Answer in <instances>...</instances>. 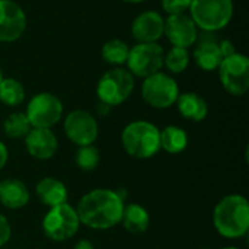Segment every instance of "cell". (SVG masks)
<instances>
[{
  "mask_svg": "<svg viewBox=\"0 0 249 249\" xmlns=\"http://www.w3.org/2000/svg\"><path fill=\"white\" fill-rule=\"evenodd\" d=\"M73 249H95V247L89 239H80L74 244Z\"/></svg>",
  "mask_w": 249,
  "mask_h": 249,
  "instance_id": "31",
  "label": "cell"
},
{
  "mask_svg": "<svg viewBox=\"0 0 249 249\" xmlns=\"http://www.w3.org/2000/svg\"><path fill=\"white\" fill-rule=\"evenodd\" d=\"M188 146V134L178 125H168L160 130V149L171 155L182 153Z\"/></svg>",
  "mask_w": 249,
  "mask_h": 249,
  "instance_id": "21",
  "label": "cell"
},
{
  "mask_svg": "<svg viewBox=\"0 0 249 249\" xmlns=\"http://www.w3.org/2000/svg\"><path fill=\"white\" fill-rule=\"evenodd\" d=\"M128 51H130V47L124 41L114 38V39H109V41H107L104 44V47H102V58L108 64L121 66V64H124L127 61Z\"/></svg>",
  "mask_w": 249,
  "mask_h": 249,
  "instance_id": "24",
  "label": "cell"
},
{
  "mask_svg": "<svg viewBox=\"0 0 249 249\" xmlns=\"http://www.w3.org/2000/svg\"><path fill=\"white\" fill-rule=\"evenodd\" d=\"M64 133L77 147L90 146L99 136V125L90 112L85 109H74L64 118Z\"/></svg>",
  "mask_w": 249,
  "mask_h": 249,
  "instance_id": "11",
  "label": "cell"
},
{
  "mask_svg": "<svg viewBox=\"0 0 249 249\" xmlns=\"http://www.w3.org/2000/svg\"><path fill=\"white\" fill-rule=\"evenodd\" d=\"M121 144L125 153L134 159H150L160 150V130L144 120L127 124L121 133Z\"/></svg>",
  "mask_w": 249,
  "mask_h": 249,
  "instance_id": "3",
  "label": "cell"
},
{
  "mask_svg": "<svg viewBox=\"0 0 249 249\" xmlns=\"http://www.w3.org/2000/svg\"><path fill=\"white\" fill-rule=\"evenodd\" d=\"M175 104H177L179 114L184 118L196 121V123L203 121L209 114V105H207L206 99L196 92L179 93Z\"/></svg>",
  "mask_w": 249,
  "mask_h": 249,
  "instance_id": "19",
  "label": "cell"
},
{
  "mask_svg": "<svg viewBox=\"0 0 249 249\" xmlns=\"http://www.w3.org/2000/svg\"><path fill=\"white\" fill-rule=\"evenodd\" d=\"M25 101L23 85L13 77H3L0 82V102L7 107H18Z\"/></svg>",
  "mask_w": 249,
  "mask_h": 249,
  "instance_id": "22",
  "label": "cell"
},
{
  "mask_svg": "<svg viewBox=\"0 0 249 249\" xmlns=\"http://www.w3.org/2000/svg\"><path fill=\"white\" fill-rule=\"evenodd\" d=\"M26 29V15L13 0H0V42H12Z\"/></svg>",
  "mask_w": 249,
  "mask_h": 249,
  "instance_id": "13",
  "label": "cell"
},
{
  "mask_svg": "<svg viewBox=\"0 0 249 249\" xmlns=\"http://www.w3.org/2000/svg\"><path fill=\"white\" fill-rule=\"evenodd\" d=\"M3 80V73H1V69H0V82Z\"/></svg>",
  "mask_w": 249,
  "mask_h": 249,
  "instance_id": "35",
  "label": "cell"
},
{
  "mask_svg": "<svg viewBox=\"0 0 249 249\" xmlns=\"http://www.w3.org/2000/svg\"><path fill=\"white\" fill-rule=\"evenodd\" d=\"M219 47H220V51H222L223 58H225V57H229V55H232V54L236 53L235 45H233L229 39H222V41H219Z\"/></svg>",
  "mask_w": 249,
  "mask_h": 249,
  "instance_id": "29",
  "label": "cell"
},
{
  "mask_svg": "<svg viewBox=\"0 0 249 249\" xmlns=\"http://www.w3.org/2000/svg\"><path fill=\"white\" fill-rule=\"evenodd\" d=\"M80 229V220L76 209L69 204L50 207L42 219V232L53 242H66Z\"/></svg>",
  "mask_w": 249,
  "mask_h": 249,
  "instance_id": "5",
  "label": "cell"
},
{
  "mask_svg": "<svg viewBox=\"0 0 249 249\" xmlns=\"http://www.w3.org/2000/svg\"><path fill=\"white\" fill-rule=\"evenodd\" d=\"M120 223H123L124 229L128 233L142 235L150 226V214H149L147 209H144L142 204L131 203V204L124 206L123 217H121Z\"/></svg>",
  "mask_w": 249,
  "mask_h": 249,
  "instance_id": "20",
  "label": "cell"
},
{
  "mask_svg": "<svg viewBox=\"0 0 249 249\" xmlns=\"http://www.w3.org/2000/svg\"><path fill=\"white\" fill-rule=\"evenodd\" d=\"M134 90V77L127 69H111L102 74L96 86L101 102L112 107L124 104Z\"/></svg>",
  "mask_w": 249,
  "mask_h": 249,
  "instance_id": "6",
  "label": "cell"
},
{
  "mask_svg": "<svg viewBox=\"0 0 249 249\" xmlns=\"http://www.w3.org/2000/svg\"><path fill=\"white\" fill-rule=\"evenodd\" d=\"M63 102L50 92H39L26 107V118L32 128H51L63 118Z\"/></svg>",
  "mask_w": 249,
  "mask_h": 249,
  "instance_id": "8",
  "label": "cell"
},
{
  "mask_svg": "<svg viewBox=\"0 0 249 249\" xmlns=\"http://www.w3.org/2000/svg\"><path fill=\"white\" fill-rule=\"evenodd\" d=\"M165 19L155 10H146L136 16L131 25L133 38L137 42H156L163 35Z\"/></svg>",
  "mask_w": 249,
  "mask_h": 249,
  "instance_id": "15",
  "label": "cell"
},
{
  "mask_svg": "<svg viewBox=\"0 0 249 249\" xmlns=\"http://www.w3.org/2000/svg\"><path fill=\"white\" fill-rule=\"evenodd\" d=\"M109 111H111V107L99 101V104L96 105V112H98V115H102V117H104V115H107Z\"/></svg>",
  "mask_w": 249,
  "mask_h": 249,
  "instance_id": "32",
  "label": "cell"
},
{
  "mask_svg": "<svg viewBox=\"0 0 249 249\" xmlns=\"http://www.w3.org/2000/svg\"><path fill=\"white\" fill-rule=\"evenodd\" d=\"M193 0H162V7L168 15H178L185 13Z\"/></svg>",
  "mask_w": 249,
  "mask_h": 249,
  "instance_id": "27",
  "label": "cell"
},
{
  "mask_svg": "<svg viewBox=\"0 0 249 249\" xmlns=\"http://www.w3.org/2000/svg\"><path fill=\"white\" fill-rule=\"evenodd\" d=\"M35 194L39 201L48 209L64 204L69 200L67 187L60 179L53 177H45L39 179V182L35 185Z\"/></svg>",
  "mask_w": 249,
  "mask_h": 249,
  "instance_id": "18",
  "label": "cell"
},
{
  "mask_svg": "<svg viewBox=\"0 0 249 249\" xmlns=\"http://www.w3.org/2000/svg\"><path fill=\"white\" fill-rule=\"evenodd\" d=\"M179 96V86L177 80L166 73L158 71L143 80L142 98L143 101L156 109H165L172 107Z\"/></svg>",
  "mask_w": 249,
  "mask_h": 249,
  "instance_id": "7",
  "label": "cell"
},
{
  "mask_svg": "<svg viewBox=\"0 0 249 249\" xmlns=\"http://www.w3.org/2000/svg\"><path fill=\"white\" fill-rule=\"evenodd\" d=\"M219 79L226 92L242 96L249 89V58L245 54L235 53L225 57L219 66Z\"/></svg>",
  "mask_w": 249,
  "mask_h": 249,
  "instance_id": "10",
  "label": "cell"
},
{
  "mask_svg": "<svg viewBox=\"0 0 249 249\" xmlns=\"http://www.w3.org/2000/svg\"><path fill=\"white\" fill-rule=\"evenodd\" d=\"M9 160V150L6 147V144L3 142H0V171L6 166Z\"/></svg>",
  "mask_w": 249,
  "mask_h": 249,
  "instance_id": "30",
  "label": "cell"
},
{
  "mask_svg": "<svg viewBox=\"0 0 249 249\" xmlns=\"http://www.w3.org/2000/svg\"><path fill=\"white\" fill-rule=\"evenodd\" d=\"M124 206V197L120 191L95 188L86 193L74 209L80 225L93 231H108L120 225Z\"/></svg>",
  "mask_w": 249,
  "mask_h": 249,
  "instance_id": "1",
  "label": "cell"
},
{
  "mask_svg": "<svg viewBox=\"0 0 249 249\" xmlns=\"http://www.w3.org/2000/svg\"><path fill=\"white\" fill-rule=\"evenodd\" d=\"M191 19L204 32H217L226 28L233 16L232 0H193Z\"/></svg>",
  "mask_w": 249,
  "mask_h": 249,
  "instance_id": "4",
  "label": "cell"
},
{
  "mask_svg": "<svg viewBox=\"0 0 249 249\" xmlns=\"http://www.w3.org/2000/svg\"><path fill=\"white\" fill-rule=\"evenodd\" d=\"M213 225L226 239H239L249 231V203L241 194L223 197L213 210Z\"/></svg>",
  "mask_w": 249,
  "mask_h": 249,
  "instance_id": "2",
  "label": "cell"
},
{
  "mask_svg": "<svg viewBox=\"0 0 249 249\" xmlns=\"http://www.w3.org/2000/svg\"><path fill=\"white\" fill-rule=\"evenodd\" d=\"M12 236V226L4 214L0 213V248L4 247Z\"/></svg>",
  "mask_w": 249,
  "mask_h": 249,
  "instance_id": "28",
  "label": "cell"
},
{
  "mask_svg": "<svg viewBox=\"0 0 249 249\" xmlns=\"http://www.w3.org/2000/svg\"><path fill=\"white\" fill-rule=\"evenodd\" d=\"M23 140L26 152L36 160H50L58 149V139L51 128H31Z\"/></svg>",
  "mask_w": 249,
  "mask_h": 249,
  "instance_id": "14",
  "label": "cell"
},
{
  "mask_svg": "<svg viewBox=\"0 0 249 249\" xmlns=\"http://www.w3.org/2000/svg\"><path fill=\"white\" fill-rule=\"evenodd\" d=\"M163 35H166L172 47L190 48L198 41V28L185 13L169 15L165 19Z\"/></svg>",
  "mask_w": 249,
  "mask_h": 249,
  "instance_id": "12",
  "label": "cell"
},
{
  "mask_svg": "<svg viewBox=\"0 0 249 249\" xmlns=\"http://www.w3.org/2000/svg\"><path fill=\"white\" fill-rule=\"evenodd\" d=\"M76 165L80 171L83 172H92L98 168L99 160H101V153L98 150V147H95L93 144L90 146H82L77 149L76 156H74Z\"/></svg>",
  "mask_w": 249,
  "mask_h": 249,
  "instance_id": "26",
  "label": "cell"
},
{
  "mask_svg": "<svg viewBox=\"0 0 249 249\" xmlns=\"http://www.w3.org/2000/svg\"><path fill=\"white\" fill-rule=\"evenodd\" d=\"M29 190L26 184L18 178H6L0 181V204L9 210H19L29 203Z\"/></svg>",
  "mask_w": 249,
  "mask_h": 249,
  "instance_id": "17",
  "label": "cell"
},
{
  "mask_svg": "<svg viewBox=\"0 0 249 249\" xmlns=\"http://www.w3.org/2000/svg\"><path fill=\"white\" fill-rule=\"evenodd\" d=\"M193 57H194L196 64L204 71L217 70L223 60L219 41L210 36V32H207L203 38H200L197 47L194 48Z\"/></svg>",
  "mask_w": 249,
  "mask_h": 249,
  "instance_id": "16",
  "label": "cell"
},
{
  "mask_svg": "<svg viewBox=\"0 0 249 249\" xmlns=\"http://www.w3.org/2000/svg\"><path fill=\"white\" fill-rule=\"evenodd\" d=\"M32 125L28 121L25 112H12L3 123V133L9 139H25Z\"/></svg>",
  "mask_w": 249,
  "mask_h": 249,
  "instance_id": "23",
  "label": "cell"
},
{
  "mask_svg": "<svg viewBox=\"0 0 249 249\" xmlns=\"http://www.w3.org/2000/svg\"><path fill=\"white\" fill-rule=\"evenodd\" d=\"M220 249H239V248H236V247H225V248H220Z\"/></svg>",
  "mask_w": 249,
  "mask_h": 249,
  "instance_id": "34",
  "label": "cell"
},
{
  "mask_svg": "<svg viewBox=\"0 0 249 249\" xmlns=\"http://www.w3.org/2000/svg\"><path fill=\"white\" fill-rule=\"evenodd\" d=\"M190 64V53L188 48L172 47L163 55V66L172 73H182Z\"/></svg>",
  "mask_w": 249,
  "mask_h": 249,
  "instance_id": "25",
  "label": "cell"
},
{
  "mask_svg": "<svg viewBox=\"0 0 249 249\" xmlns=\"http://www.w3.org/2000/svg\"><path fill=\"white\" fill-rule=\"evenodd\" d=\"M165 51L158 42H137L128 51L127 67L133 76L149 77L163 67Z\"/></svg>",
  "mask_w": 249,
  "mask_h": 249,
  "instance_id": "9",
  "label": "cell"
},
{
  "mask_svg": "<svg viewBox=\"0 0 249 249\" xmlns=\"http://www.w3.org/2000/svg\"><path fill=\"white\" fill-rule=\"evenodd\" d=\"M123 1H125V3H142L144 0H123Z\"/></svg>",
  "mask_w": 249,
  "mask_h": 249,
  "instance_id": "33",
  "label": "cell"
},
{
  "mask_svg": "<svg viewBox=\"0 0 249 249\" xmlns=\"http://www.w3.org/2000/svg\"><path fill=\"white\" fill-rule=\"evenodd\" d=\"M201 249H210V248H201Z\"/></svg>",
  "mask_w": 249,
  "mask_h": 249,
  "instance_id": "36",
  "label": "cell"
}]
</instances>
